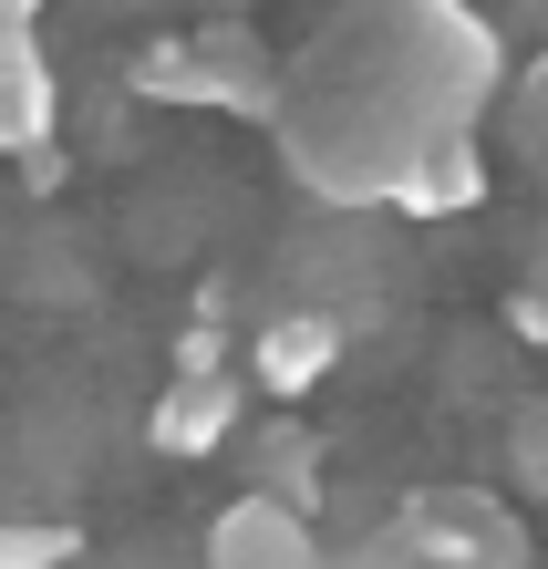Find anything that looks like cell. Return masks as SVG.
Returning a JSON list of instances; mask_svg holds the SVG:
<instances>
[{
    "instance_id": "cell-1",
    "label": "cell",
    "mask_w": 548,
    "mask_h": 569,
    "mask_svg": "<svg viewBox=\"0 0 548 569\" xmlns=\"http://www.w3.org/2000/svg\"><path fill=\"white\" fill-rule=\"evenodd\" d=\"M507 83L497 31L466 0H341L290 62L280 156L321 208H393L435 146H466Z\"/></svg>"
},
{
    "instance_id": "cell-2",
    "label": "cell",
    "mask_w": 548,
    "mask_h": 569,
    "mask_svg": "<svg viewBox=\"0 0 548 569\" xmlns=\"http://www.w3.org/2000/svg\"><path fill=\"white\" fill-rule=\"evenodd\" d=\"M134 93H146V104L238 114V124H280V93H290V73H269L259 31L208 21L197 42H166V52H146V62H134Z\"/></svg>"
},
{
    "instance_id": "cell-3",
    "label": "cell",
    "mask_w": 548,
    "mask_h": 569,
    "mask_svg": "<svg viewBox=\"0 0 548 569\" xmlns=\"http://www.w3.org/2000/svg\"><path fill=\"white\" fill-rule=\"evenodd\" d=\"M393 528L415 539L425 569H466V559H487L497 539H518V508H507L497 487H415L393 508Z\"/></svg>"
},
{
    "instance_id": "cell-4",
    "label": "cell",
    "mask_w": 548,
    "mask_h": 569,
    "mask_svg": "<svg viewBox=\"0 0 548 569\" xmlns=\"http://www.w3.org/2000/svg\"><path fill=\"white\" fill-rule=\"evenodd\" d=\"M352 352V311L341 300H290L280 321H259V342H249V373H259V393H311V383H331V362Z\"/></svg>"
},
{
    "instance_id": "cell-5",
    "label": "cell",
    "mask_w": 548,
    "mask_h": 569,
    "mask_svg": "<svg viewBox=\"0 0 548 569\" xmlns=\"http://www.w3.org/2000/svg\"><path fill=\"white\" fill-rule=\"evenodd\" d=\"M208 569H331V549L311 539V518L280 497H228L208 518Z\"/></svg>"
},
{
    "instance_id": "cell-6",
    "label": "cell",
    "mask_w": 548,
    "mask_h": 569,
    "mask_svg": "<svg viewBox=\"0 0 548 569\" xmlns=\"http://www.w3.org/2000/svg\"><path fill=\"white\" fill-rule=\"evenodd\" d=\"M238 415H249V383L238 373H177L156 393V415H146V435L166 456H218L228 435H238Z\"/></svg>"
},
{
    "instance_id": "cell-7",
    "label": "cell",
    "mask_w": 548,
    "mask_h": 569,
    "mask_svg": "<svg viewBox=\"0 0 548 569\" xmlns=\"http://www.w3.org/2000/svg\"><path fill=\"white\" fill-rule=\"evenodd\" d=\"M0 146L11 156L52 146V52H42V31H0Z\"/></svg>"
},
{
    "instance_id": "cell-8",
    "label": "cell",
    "mask_w": 548,
    "mask_h": 569,
    "mask_svg": "<svg viewBox=\"0 0 548 569\" xmlns=\"http://www.w3.org/2000/svg\"><path fill=\"white\" fill-rule=\"evenodd\" d=\"M249 497H280V508H300V518L321 508V435L300 425V415H280V425L249 435Z\"/></svg>"
},
{
    "instance_id": "cell-9",
    "label": "cell",
    "mask_w": 548,
    "mask_h": 569,
    "mask_svg": "<svg viewBox=\"0 0 548 569\" xmlns=\"http://www.w3.org/2000/svg\"><path fill=\"white\" fill-rule=\"evenodd\" d=\"M487 177H497V166H487V146H476V136H466V146H435L415 177H403L393 218H466L476 197H487Z\"/></svg>"
},
{
    "instance_id": "cell-10",
    "label": "cell",
    "mask_w": 548,
    "mask_h": 569,
    "mask_svg": "<svg viewBox=\"0 0 548 569\" xmlns=\"http://www.w3.org/2000/svg\"><path fill=\"white\" fill-rule=\"evenodd\" d=\"M83 559V518H11L0 528V569H73Z\"/></svg>"
},
{
    "instance_id": "cell-11",
    "label": "cell",
    "mask_w": 548,
    "mask_h": 569,
    "mask_svg": "<svg viewBox=\"0 0 548 569\" xmlns=\"http://www.w3.org/2000/svg\"><path fill=\"white\" fill-rule=\"evenodd\" d=\"M507 136H518V156H538V166H548V52L528 62L518 83H507Z\"/></svg>"
},
{
    "instance_id": "cell-12",
    "label": "cell",
    "mask_w": 548,
    "mask_h": 569,
    "mask_svg": "<svg viewBox=\"0 0 548 569\" xmlns=\"http://www.w3.org/2000/svg\"><path fill=\"white\" fill-rule=\"evenodd\" d=\"M507 477H518L528 497H548V405H528L518 425H507Z\"/></svg>"
},
{
    "instance_id": "cell-13",
    "label": "cell",
    "mask_w": 548,
    "mask_h": 569,
    "mask_svg": "<svg viewBox=\"0 0 548 569\" xmlns=\"http://www.w3.org/2000/svg\"><path fill=\"white\" fill-rule=\"evenodd\" d=\"M331 569H425V559H415V539L383 518V528H362V539H341V549H331Z\"/></svg>"
},
{
    "instance_id": "cell-14",
    "label": "cell",
    "mask_w": 548,
    "mask_h": 569,
    "mask_svg": "<svg viewBox=\"0 0 548 569\" xmlns=\"http://www.w3.org/2000/svg\"><path fill=\"white\" fill-rule=\"evenodd\" d=\"M466 569H538V549H528V528H518V539H497L487 559H466Z\"/></svg>"
},
{
    "instance_id": "cell-15",
    "label": "cell",
    "mask_w": 548,
    "mask_h": 569,
    "mask_svg": "<svg viewBox=\"0 0 548 569\" xmlns=\"http://www.w3.org/2000/svg\"><path fill=\"white\" fill-rule=\"evenodd\" d=\"M0 11H11V31H42V0H0Z\"/></svg>"
}]
</instances>
